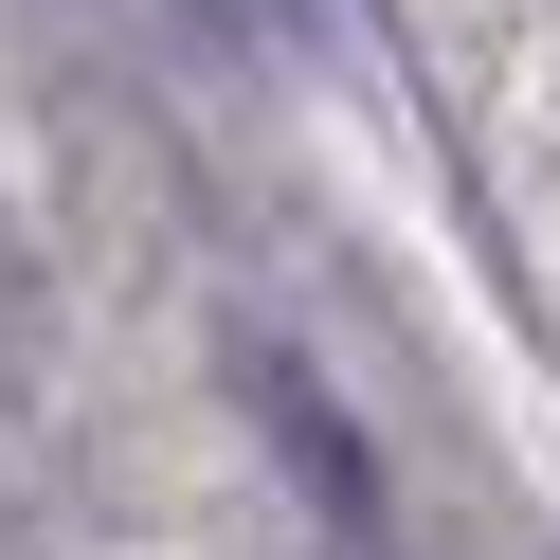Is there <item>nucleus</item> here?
I'll return each instance as SVG.
<instances>
[{
	"mask_svg": "<svg viewBox=\"0 0 560 560\" xmlns=\"http://www.w3.org/2000/svg\"><path fill=\"white\" fill-rule=\"evenodd\" d=\"M19 307H37V271L0 254V380H19V343H37V326H19Z\"/></svg>",
	"mask_w": 560,
	"mask_h": 560,
	"instance_id": "nucleus-1",
	"label": "nucleus"
},
{
	"mask_svg": "<svg viewBox=\"0 0 560 560\" xmlns=\"http://www.w3.org/2000/svg\"><path fill=\"white\" fill-rule=\"evenodd\" d=\"M218 19H254V37H271V19H290V0H218Z\"/></svg>",
	"mask_w": 560,
	"mask_h": 560,
	"instance_id": "nucleus-2",
	"label": "nucleus"
}]
</instances>
